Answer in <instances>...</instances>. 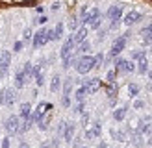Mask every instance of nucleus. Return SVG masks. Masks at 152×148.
Here are the masks:
<instances>
[{
  "label": "nucleus",
  "mask_w": 152,
  "mask_h": 148,
  "mask_svg": "<svg viewBox=\"0 0 152 148\" xmlns=\"http://www.w3.org/2000/svg\"><path fill=\"white\" fill-rule=\"evenodd\" d=\"M26 83V78H24V74H22V70H19L17 74H15V87L17 89H22V85Z\"/></svg>",
  "instance_id": "19"
},
{
  "label": "nucleus",
  "mask_w": 152,
  "mask_h": 148,
  "mask_svg": "<svg viewBox=\"0 0 152 148\" xmlns=\"http://www.w3.org/2000/svg\"><path fill=\"white\" fill-rule=\"evenodd\" d=\"M100 20H102V15H100V11H98L96 7H93L91 11H87V7L82 9V22L87 24L89 28H98L100 26Z\"/></svg>",
  "instance_id": "1"
},
{
  "label": "nucleus",
  "mask_w": 152,
  "mask_h": 148,
  "mask_svg": "<svg viewBox=\"0 0 152 148\" xmlns=\"http://www.w3.org/2000/svg\"><path fill=\"white\" fill-rule=\"evenodd\" d=\"M115 74H117V72H115V69L110 70V72H108V80H110V81H113V80H115Z\"/></svg>",
  "instance_id": "36"
},
{
  "label": "nucleus",
  "mask_w": 152,
  "mask_h": 148,
  "mask_svg": "<svg viewBox=\"0 0 152 148\" xmlns=\"http://www.w3.org/2000/svg\"><path fill=\"white\" fill-rule=\"evenodd\" d=\"M121 17H123V7H121V6H111L108 9V19H110V22L113 26L121 20Z\"/></svg>",
  "instance_id": "6"
},
{
  "label": "nucleus",
  "mask_w": 152,
  "mask_h": 148,
  "mask_svg": "<svg viewBox=\"0 0 152 148\" xmlns=\"http://www.w3.org/2000/svg\"><path fill=\"white\" fill-rule=\"evenodd\" d=\"M50 109H52V104H48V102H41L39 106H37V109H35V113L32 115V118L37 122V120H39V118H41L43 115L50 113Z\"/></svg>",
  "instance_id": "8"
},
{
  "label": "nucleus",
  "mask_w": 152,
  "mask_h": 148,
  "mask_svg": "<svg viewBox=\"0 0 152 148\" xmlns=\"http://www.w3.org/2000/svg\"><path fill=\"white\" fill-rule=\"evenodd\" d=\"M126 37H128V33H124L123 37H119V39L113 43V46H111V50H110V57H115V56H119L121 52L124 50V44H126Z\"/></svg>",
  "instance_id": "5"
},
{
  "label": "nucleus",
  "mask_w": 152,
  "mask_h": 148,
  "mask_svg": "<svg viewBox=\"0 0 152 148\" xmlns=\"http://www.w3.org/2000/svg\"><path fill=\"white\" fill-rule=\"evenodd\" d=\"M86 35H87V28H86V26H80V28H76V30H74L72 39H74L76 44H80L82 41H86Z\"/></svg>",
  "instance_id": "11"
},
{
  "label": "nucleus",
  "mask_w": 152,
  "mask_h": 148,
  "mask_svg": "<svg viewBox=\"0 0 152 148\" xmlns=\"http://www.w3.org/2000/svg\"><path fill=\"white\" fill-rule=\"evenodd\" d=\"M95 67V57L93 56H82L80 59H76V70L80 74H87Z\"/></svg>",
  "instance_id": "2"
},
{
  "label": "nucleus",
  "mask_w": 152,
  "mask_h": 148,
  "mask_svg": "<svg viewBox=\"0 0 152 148\" xmlns=\"http://www.w3.org/2000/svg\"><path fill=\"white\" fill-rule=\"evenodd\" d=\"M102 59H104L102 54H96V56H95V65H100V63H102Z\"/></svg>",
  "instance_id": "33"
},
{
  "label": "nucleus",
  "mask_w": 152,
  "mask_h": 148,
  "mask_svg": "<svg viewBox=\"0 0 152 148\" xmlns=\"http://www.w3.org/2000/svg\"><path fill=\"white\" fill-rule=\"evenodd\" d=\"M71 89H72V80H67V83H65V96H69V93H71Z\"/></svg>",
  "instance_id": "31"
},
{
  "label": "nucleus",
  "mask_w": 152,
  "mask_h": 148,
  "mask_svg": "<svg viewBox=\"0 0 152 148\" xmlns=\"http://www.w3.org/2000/svg\"><path fill=\"white\" fill-rule=\"evenodd\" d=\"M126 61H128V59L117 57L115 59V72H126Z\"/></svg>",
  "instance_id": "18"
},
{
  "label": "nucleus",
  "mask_w": 152,
  "mask_h": 148,
  "mask_svg": "<svg viewBox=\"0 0 152 148\" xmlns=\"http://www.w3.org/2000/svg\"><path fill=\"white\" fill-rule=\"evenodd\" d=\"M141 19H143V17H141V13H139V11H135V9H132V11H128V13H126V17H124L123 20H124V24H126V26H134V24H137Z\"/></svg>",
  "instance_id": "9"
},
{
  "label": "nucleus",
  "mask_w": 152,
  "mask_h": 148,
  "mask_svg": "<svg viewBox=\"0 0 152 148\" xmlns=\"http://www.w3.org/2000/svg\"><path fill=\"white\" fill-rule=\"evenodd\" d=\"M126 111H128V107L124 106V107H119V109H115L113 111V118L115 120H124V117H126Z\"/></svg>",
  "instance_id": "20"
},
{
  "label": "nucleus",
  "mask_w": 152,
  "mask_h": 148,
  "mask_svg": "<svg viewBox=\"0 0 152 148\" xmlns=\"http://www.w3.org/2000/svg\"><path fill=\"white\" fill-rule=\"evenodd\" d=\"M128 93H130V96H137L139 94V85L137 83H130L128 85Z\"/></svg>",
  "instance_id": "26"
},
{
  "label": "nucleus",
  "mask_w": 152,
  "mask_h": 148,
  "mask_svg": "<svg viewBox=\"0 0 152 148\" xmlns=\"http://www.w3.org/2000/svg\"><path fill=\"white\" fill-rule=\"evenodd\" d=\"M74 39H72V35L71 37H67V41L63 43V46H61V57L65 59V57H69L71 56V52H72V48H74Z\"/></svg>",
  "instance_id": "10"
},
{
  "label": "nucleus",
  "mask_w": 152,
  "mask_h": 148,
  "mask_svg": "<svg viewBox=\"0 0 152 148\" xmlns=\"http://www.w3.org/2000/svg\"><path fill=\"white\" fill-rule=\"evenodd\" d=\"M150 54H152V46H150Z\"/></svg>",
  "instance_id": "46"
},
{
  "label": "nucleus",
  "mask_w": 152,
  "mask_h": 148,
  "mask_svg": "<svg viewBox=\"0 0 152 148\" xmlns=\"http://www.w3.org/2000/svg\"><path fill=\"white\" fill-rule=\"evenodd\" d=\"M32 39V30H24V41Z\"/></svg>",
  "instance_id": "34"
},
{
  "label": "nucleus",
  "mask_w": 152,
  "mask_h": 148,
  "mask_svg": "<svg viewBox=\"0 0 152 148\" xmlns=\"http://www.w3.org/2000/svg\"><path fill=\"white\" fill-rule=\"evenodd\" d=\"M100 124H98V122H95V126H93V128H91V130H87L86 131V139H95L96 135H100Z\"/></svg>",
  "instance_id": "15"
},
{
  "label": "nucleus",
  "mask_w": 152,
  "mask_h": 148,
  "mask_svg": "<svg viewBox=\"0 0 152 148\" xmlns=\"http://www.w3.org/2000/svg\"><path fill=\"white\" fill-rule=\"evenodd\" d=\"M6 131H7V135H15L19 130H20V118L17 115H11L10 118L6 120Z\"/></svg>",
  "instance_id": "3"
},
{
  "label": "nucleus",
  "mask_w": 152,
  "mask_h": 148,
  "mask_svg": "<svg viewBox=\"0 0 152 148\" xmlns=\"http://www.w3.org/2000/svg\"><path fill=\"white\" fill-rule=\"evenodd\" d=\"M76 26H78V20H76V19H71V28L76 30Z\"/></svg>",
  "instance_id": "42"
},
{
  "label": "nucleus",
  "mask_w": 152,
  "mask_h": 148,
  "mask_svg": "<svg viewBox=\"0 0 152 148\" xmlns=\"http://www.w3.org/2000/svg\"><path fill=\"white\" fill-rule=\"evenodd\" d=\"M37 126H39L41 130H47L48 126H50V113H47V115H43L39 120H37Z\"/></svg>",
  "instance_id": "17"
},
{
  "label": "nucleus",
  "mask_w": 152,
  "mask_h": 148,
  "mask_svg": "<svg viewBox=\"0 0 152 148\" xmlns=\"http://www.w3.org/2000/svg\"><path fill=\"white\" fill-rule=\"evenodd\" d=\"M22 74H24V78L28 80V78H32L34 76V67H32V63H24V70H22Z\"/></svg>",
  "instance_id": "23"
},
{
  "label": "nucleus",
  "mask_w": 152,
  "mask_h": 148,
  "mask_svg": "<svg viewBox=\"0 0 152 148\" xmlns=\"http://www.w3.org/2000/svg\"><path fill=\"white\" fill-rule=\"evenodd\" d=\"M148 78H150V80H152V70H150V72H148Z\"/></svg>",
  "instance_id": "45"
},
{
  "label": "nucleus",
  "mask_w": 152,
  "mask_h": 148,
  "mask_svg": "<svg viewBox=\"0 0 152 148\" xmlns=\"http://www.w3.org/2000/svg\"><path fill=\"white\" fill-rule=\"evenodd\" d=\"M111 135H113V139H117V141H126V137H124V133H123V131H115V130H111Z\"/></svg>",
  "instance_id": "29"
},
{
  "label": "nucleus",
  "mask_w": 152,
  "mask_h": 148,
  "mask_svg": "<svg viewBox=\"0 0 152 148\" xmlns=\"http://www.w3.org/2000/svg\"><path fill=\"white\" fill-rule=\"evenodd\" d=\"M83 87H86V91H87L89 94H93V93H96V91H98V87H100V80L93 78V80L86 81V83H83Z\"/></svg>",
  "instance_id": "12"
},
{
  "label": "nucleus",
  "mask_w": 152,
  "mask_h": 148,
  "mask_svg": "<svg viewBox=\"0 0 152 148\" xmlns=\"http://www.w3.org/2000/svg\"><path fill=\"white\" fill-rule=\"evenodd\" d=\"M41 148H50V143H43V144H41Z\"/></svg>",
  "instance_id": "43"
},
{
  "label": "nucleus",
  "mask_w": 152,
  "mask_h": 148,
  "mask_svg": "<svg viewBox=\"0 0 152 148\" xmlns=\"http://www.w3.org/2000/svg\"><path fill=\"white\" fill-rule=\"evenodd\" d=\"M72 61H74V57H72V56L65 57V59H63V69H69V67L72 65Z\"/></svg>",
  "instance_id": "30"
},
{
  "label": "nucleus",
  "mask_w": 152,
  "mask_h": 148,
  "mask_svg": "<svg viewBox=\"0 0 152 148\" xmlns=\"http://www.w3.org/2000/svg\"><path fill=\"white\" fill-rule=\"evenodd\" d=\"M2 148H10V139H7V137L2 139Z\"/></svg>",
  "instance_id": "40"
},
{
  "label": "nucleus",
  "mask_w": 152,
  "mask_h": 148,
  "mask_svg": "<svg viewBox=\"0 0 152 148\" xmlns=\"http://www.w3.org/2000/svg\"><path fill=\"white\" fill-rule=\"evenodd\" d=\"M15 100H17V93L13 91V89H4L2 93H0V102H2V106H13L15 104Z\"/></svg>",
  "instance_id": "4"
},
{
  "label": "nucleus",
  "mask_w": 152,
  "mask_h": 148,
  "mask_svg": "<svg viewBox=\"0 0 152 148\" xmlns=\"http://www.w3.org/2000/svg\"><path fill=\"white\" fill-rule=\"evenodd\" d=\"M59 85H61V80H59V76H52V81H50V91L52 93H56Z\"/></svg>",
  "instance_id": "22"
},
{
  "label": "nucleus",
  "mask_w": 152,
  "mask_h": 148,
  "mask_svg": "<svg viewBox=\"0 0 152 148\" xmlns=\"http://www.w3.org/2000/svg\"><path fill=\"white\" fill-rule=\"evenodd\" d=\"M143 106H145V104H143V100H135V104H134V107H135V109H141Z\"/></svg>",
  "instance_id": "37"
},
{
  "label": "nucleus",
  "mask_w": 152,
  "mask_h": 148,
  "mask_svg": "<svg viewBox=\"0 0 152 148\" xmlns=\"http://www.w3.org/2000/svg\"><path fill=\"white\" fill-rule=\"evenodd\" d=\"M10 63H11V54H10L7 50H6V52H0V65L7 69V67H10Z\"/></svg>",
  "instance_id": "16"
},
{
  "label": "nucleus",
  "mask_w": 152,
  "mask_h": 148,
  "mask_svg": "<svg viewBox=\"0 0 152 148\" xmlns=\"http://www.w3.org/2000/svg\"><path fill=\"white\" fill-rule=\"evenodd\" d=\"M54 37H56V39H61V37H63V22H58V24H56Z\"/></svg>",
  "instance_id": "24"
},
{
  "label": "nucleus",
  "mask_w": 152,
  "mask_h": 148,
  "mask_svg": "<svg viewBox=\"0 0 152 148\" xmlns=\"http://www.w3.org/2000/svg\"><path fill=\"white\" fill-rule=\"evenodd\" d=\"M137 63H139V65H137V70H139L141 74H145V72L148 70V61H147V57H141Z\"/></svg>",
  "instance_id": "21"
},
{
  "label": "nucleus",
  "mask_w": 152,
  "mask_h": 148,
  "mask_svg": "<svg viewBox=\"0 0 152 148\" xmlns=\"http://www.w3.org/2000/svg\"><path fill=\"white\" fill-rule=\"evenodd\" d=\"M89 48H91V44L87 41H82L80 46H78V52H80V54H86V52H89Z\"/></svg>",
  "instance_id": "28"
},
{
  "label": "nucleus",
  "mask_w": 152,
  "mask_h": 148,
  "mask_svg": "<svg viewBox=\"0 0 152 148\" xmlns=\"http://www.w3.org/2000/svg\"><path fill=\"white\" fill-rule=\"evenodd\" d=\"M61 104H63V107H69V106H71V100H69V96H63Z\"/></svg>",
  "instance_id": "35"
},
{
  "label": "nucleus",
  "mask_w": 152,
  "mask_h": 148,
  "mask_svg": "<svg viewBox=\"0 0 152 148\" xmlns=\"http://www.w3.org/2000/svg\"><path fill=\"white\" fill-rule=\"evenodd\" d=\"M19 148H28V144H26V143H20V146H19Z\"/></svg>",
  "instance_id": "44"
},
{
  "label": "nucleus",
  "mask_w": 152,
  "mask_h": 148,
  "mask_svg": "<svg viewBox=\"0 0 152 148\" xmlns=\"http://www.w3.org/2000/svg\"><path fill=\"white\" fill-rule=\"evenodd\" d=\"M132 143H134L135 146H141V144H143V137H141V133H139V131L132 135Z\"/></svg>",
  "instance_id": "27"
},
{
  "label": "nucleus",
  "mask_w": 152,
  "mask_h": 148,
  "mask_svg": "<svg viewBox=\"0 0 152 148\" xmlns=\"http://www.w3.org/2000/svg\"><path fill=\"white\" fill-rule=\"evenodd\" d=\"M141 57H147V56H145V52H134V59H137V61H139Z\"/></svg>",
  "instance_id": "32"
},
{
  "label": "nucleus",
  "mask_w": 152,
  "mask_h": 148,
  "mask_svg": "<svg viewBox=\"0 0 152 148\" xmlns=\"http://www.w3.org/2000/svg\"><path fill=\"white\" fill-rule=\"evenodd\" d=\"M47 20H48V17H45V15H43V17H39V19H37V22H39V24H45Z\"/></svg>",
  "instance_id": "41"
},
{
  "label": "nucleus",
  "mask_w": 152,
  "mask_h": 148,
  "mask_svg": "<svg viewBox=\"0 0 152 148\" xmlns=\"http://www.w3.org/2000/svg\"><path fill=\"white\" fill-rule=\"evenodd\" d=\"M76 113H82V111H83V102H78V106H76Z\"/></svg>",
  "instance_id": "38"
},
{
  "label": "nucleus",
  "mask_w": 152,
  "mask_h": 148,
  "mask_svg": "<svg viewBox=\"0 0 152 148\" xmlns=\"http://www.w3.org/2000/svg\"><path fill=\"white\" fill-rule=\"evenodd\" d=\"M32 117V106L26 102V104H22L20 106V111H19V118L20 120H28V118Z\"/></svg>",
  "instance_id": "13"
},
{
  "label": "nucleus",
  "mask_w": 152,
  "mask_h": 148,
  "mask_svg": "<svg viewBox=\"0 0 152 148\" xmlns=\"http://www.w3.org/2000/svg\"><path fill=\"white\" fill-rule=\"evenodd\" d=\"M86 94H87V91H86V87H83V85L80 89H76V100H78V102H83Z\"/></svg>",
  "instance_id": "25"
},
{
  "label": "nucleus",
  "mask_w": 152,
  "mask_h": 148,
  "mask_svg": "<svg viewBox=\"0 0 152 148\" xmlns=\"http://www.w3.org/2000/svg\"><path fill=\"white\" fill-rule=\"evenodd\" d=\"M20 48H22V41H17V43H15V46H13V50H15V52H19Z\"/></svg>",
  "instance_id": "39"
},
{
  "label": "nucleus",
  "mask_w": 152,
  "mask_h": 148,
  "mask_svg": "<svg viewBox=\"0 0 152 148\" xmlns=\"http://www.w3.org/2000/svg\"><path fill=\"white\" fill-rule=\"evenodd\" d=\"M47 32H48L47 28H41L39 32L35 33V37H34V46H35V48L45 46V44L48 43V35H47Z\"/></svg>",
  "instance_id": "7"
},
{
  "label": "nucleus",
  "mask_w": 152,
  "mask_h": 148,
  "mask_svg": "<svg viewBox=\"0 0 152 148\" xmlns=\"http://www.w3.org/2000/svg\"><path fill=\"white\" fill-rule=\"evenodd\" d=\"M74 137V124H65L63 128V139L67 141V143H71Z\"/></svg>",
  "instance_id": "14"
}]
</instances>
